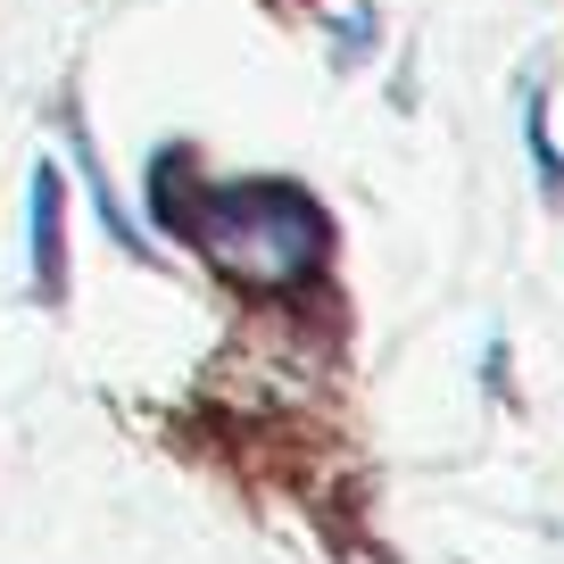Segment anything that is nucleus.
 Instances as JSON below:
<instances>
[{
    "instance_id": "f257e3e1",
    "label": "nucleus",
    "mask_w": 564,
    "mask_h": 564,
    "mask_svg": "<svg viewBox=\"0 0 564 564\" xmlns=\"http://www.w3.org/2000/svg\"><path fill=\"white\" fill-rule=\"evenodd\" d=\"M183 232L208 249L216 274L249 282V291H291L316 274L324 258V208L291 183H241V192H199V199H166Z\"/></svg>"
},
{
    "instance_id": "f03ea898",
    "label": "nucleus",
    "mask_w": 564,
    "mask_h": 564,
    "mask_svg": "<svg viewBox=\"0 0 564 564\" xmlns=\"http://www.w3.org/2000/svg\"><path fill=\"white\" fill-rule=\"evenodd\" d=\"M25 225H34V291L58 300V291H67V175H58L51 159L25 183Z\"/></svg>"
}]
</instances>
